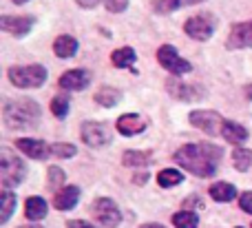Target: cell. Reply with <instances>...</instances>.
Returning a JSON list of instances; mask_svg holds the SVG:
<instances>
[{"mask_svg": "<svg viewBox=\"0 0 252 228\" xmlns=\"http://www.w3.org/2000/svg\"><path fill=\"white\" fill-rule=\"evenodd\" d=\"M223 155L221 146L215 144H186L175 153V162L197 177H213L217 171V162Z\"/></svg>", "mask_w": 252, "mask_h": 228, "instance_id": "obj_1", "label": "cell"}, {"mask_svg": "<svg viewBox=\"0 0 252 228\" xmlns=\"http://www.w3.org/2000/svg\"><path fill=\"white\" fill-rule=\"evenodd\" d=\"M2 120L9 129L29 131V129L38 127V122H40V106H38V102L29 100V98L7 100L2 106Z\"/></svg>", "mask_w": 252, "mask_h": 228, "instance_id": "obj_2", "label": "cell"}, {"mask_svg": "<svg viewBox=\"0 0 252 228\" xmlns=\"http://www.w3.org/2000/svg\"><path fill=\"white\" fill-rule=\"evenodd\" d=\"M9 80L18 89H35L42 87L47 80V69L42 65H27V66H11L7 71Z\"/></svg>", "mask_w": 252, "mask_h": 228, "instance_id": "obj_3", "label": "cell"}, {"mask_svg": "<svg viewBox=\"0 0 252 228\" xmlns=\"http://www.w3.org/2000/svg\"><path fill=\"white\" fill-rule=\"evenodd\" d=\"M0 175H2V186L11 189L18 186L27 175V166L18 155H13L9 149L0 151Z\"/></svg>", "mask_w": 252, "mask_h": 228, "instance_id": "obj_4", "label": "cell"}, {"mask_svg": "<svg viewBox=\"0 0 252 228\" xmlns=\"http://www.w3.org/2000/svg\"><path fill=\"white\" fill-rule=\"evenodd\" d=\"M157 60H159V65L173 75H184V73H190L192 71L190 62L184 60V58L177 53V49L170 47V44L159 47V51H157Z\"/></svg>", "mask_w": 252, "mask_h": 228, "instance_id": "obj_5", "label": "cell"}, {"mask_svg": "<svg viewBox=\"0 0 252 228\" xmlns=\"http://www.w3.org/2000/svg\"><path fill=\"white\" fill-rule=\"evenodd\" d=\"M215 27H217V22H215V16H210V13H199V16L188 18L186 25H184V31H186L190 38L204 42V40H208L210 35H213Z\"/></svg>", "mask_w": 252, "mask_h": 228, "instance_id": "obj_6", "label": "cell"}, {"mask_svg": "<svg viewBox=\"0 0 252 228\" xmlns=\"http://www.w3.org/2000/svg\"><path fill=\"white\" fill-rule=\"evenodd\" d=\"M93 215H95V220L106 228H115L120 222H122V213H120V208L115 206L113 199H109V197H100L93 202Z\"/></svg>", "mask_w": 252, "mask_h": 228, "instance_id": "obj_7", "label": "cell"}, {"mask_svg": "<svg viewBox=\"0 0 252 228\" xmlns=\"http://www.w3.org/2000/svg\"><path fill=\"white\" fill-rule=\"evenodd\" d=\"M190 122L192 127H197L199 131L208 133V135H217L223 129V120L217 111H192Z\"/></svg>", "mask_w": 252, "mask_h": 228, "instance_id": "obj_8", "label": "cell"}, {"mask_svg": "<svg viewBox=\"0 0 252 228\" xmlns=\"http://www.w3.org/2000/svg\"><path fill=\"white\" fill-rule=\"evenodd\" d=\"M82 140L87 146H93V149H100V146L109 144L111 142V131L106 124L102 122H84L82 124Z\"/></svg>", "mask_w": 252, "mask_h": 228, "instance_id": "obj_9", "label": "cell"}, {"mask_svg": "<svg viewBox=\"0 0 252 228\" xmlns=\"http://www.w3.org/2000/svg\"><path fill=\"white\" fill-rule=\"evenodd\" d=\"M166 89H168L170 96L182 102H199L201 98L206 96V91L199 84H186V82H182V80H168Z\"/></svg>", "mask_w": 252, "mask_h": 228, "instance_id": "obj_10", "label": "cell"}, {"mask_svg": "<svg viewBox=\"0 0 252 228\" xmlns=\"http://www.w3.org/2000/svg\"><path fill=\"white\" fill-rule=\"evenodd\" d=\"M33 25H35L33 16H4V18H0V29H2L4 33L16 35V38L27 35Z\"/></svg>", "mask_w": 252, "mask_h": 228, "instance_id": "obj_11", "label": "cell"}, {"mask_svg": "<svg viewBox=\"0 0 252 228\" xmlns=\"http://www.w3.org/2000/svg\"><path fill=\"white\" fill-rule=\"evenodd\" d=\"M226 47L237 51V49L252 47V20L250 22H237L230 29V35L226 40Z\"/></svg>", "mask_w": 252, "mask_h": 228, "instance_id": "obj_12", "label": "cell"}, {"mask_svg": "<svg viewBox=\"0 0 252 228\" xmlns=\"http://www.w3.org/2000/svg\"><path fill=\"white\" fill-rule=\"evenodd\" d=\"M89 82H91V73L87 69H71L58 80L60 89L64 91H82L89 87Z\"/></svg>", "mask_w": 252, "mask_h": 228, "instance_id": "obj_13", "label": "cell"}, {"mask_svg": "<svg viewBox=\"0 0 252 228\" xmlns=\"http://www.w3.org/2000/svg\"><path fill=\"white\" fill-rule=\"evenodd\" d=\"M16 146L31 160H44L47 155H51V146H47L42 140H29V137H22L16 142Z\"/></svg>", "mask_w": 252, "mask_h": 228, "instance_id": "obj_14", "label": "cell"}, {"mask_svg": "<svg viewBox=\"0 0 252 228\" xmlns=\"http://www.w3.org/2000/svg\"><path fill=\"white\" fill-rule=\"evenodd\" d=\"M146 129V120L142 118V115L137 113H126L122 118L118 120V131L122 133V135L130 137V135H139V133Z\"/></svg>", "mask_w": 252, "mask_h": 228, "instance_id": "obj_15", "label": "cell"}, {"mask_svg": "<svg viewBox=\"0 0 252 228\" xmlns=\"http://www.w3.org/2000/svg\"><path fill=\"white\" fill-rule=\"evenodd\" d=\"M78 199H80L78 186H64V189L53 197V206H56L58 211H71V208L78 204Z\"/></svg>", "mask_w": 252, "mask_h": 228, "instance_id": "obj_16", "label": "cell"}, {"mask_svg": "<svg viewBox=\"0 0 252 228\" xmlns=\"http://www.w3.org/2000/svg\"><path fill=\"white\" fill-rule=\"evenodd\" d=\"M221 135L226 142L230 144H241L244 140H248V129H244L239 122H223V129H221Z\"/></svg>", "mask_w": 252, "mask_h": 228, "instance_id": "obj_17", "label": "cell"}, {"mask_svg": "<svg viewBox=\"0 0 252 228\" xmlns=\"http://www.w3.org/2000/svg\"><path fill=\"white\" fill-rule=\"evenodd\" d=\"M135 60H137V53H135L130 47L115 49V51L111 53V62H113L115 66H120V69H130V71H135V69H133ZM135 73H137V71H135Z\"/></svg>", "mask_w": 252, "mask_h": 228, "instance_id": "obj_18", "label": "cell"}, {"mask_svg": "<svg viewBox=\"0 0 252 228\" xmlns=\"http://www.w3.org/2000/svg\"><path fill=\"white\" fill-rule=\"evenodd\" d=\"M53 51L58 58H71L78 51V40L73 35H58L56 42H53Z\"/></svg>", "mask_w": 252, "mask_h": 228, "instance_id": "obj_19", "label": "cell"}, {"mask_svg": "<svg viewBox=\"0 0 252 228\" xmlns=\"http://www.w3.org/2000/svg\"><path fill=\"white\" fill-rule=\"evenodd\" d=\"M210 195H213L215 202H232L237 197V189L228 182H217V184L210 186Z\"/></svg>", "mask_w": 252, "mask_h": 228, "instance_id": "obj_20", "label": "cell"}, {"mask_svg": "<svg viewBox=\"0 0 252 228\" xmlns=\"http://www.w3.org/2000/svg\"><path fill=\"white\" fill-rule=\"evenodd\" d=\"M93 100H95L100 106H106V109H111V106H115L120 100H122V93H120L118 89H113V87H102L100 91L93 96Z\"/></svg>", "mask_w": 252, "mask_h": 228, "instance_id": "obj_21", "label": "cell"}, {"mask_svg": "<svg viewBox=\"0 0 252 228\" xmlns=\"http://www.w3.org/2000/svg\"><path fill=\"white\" fill-rule=\"evenodd\" d=\"M25 215L29 217L31 222H38L47 215V202L42 197H29L25 204Z\"/></svg>", "mask_w": 252, "mask_h": 228, "instance_id": "obj_22", "label": "cell"}, {"mask_svg": "<svg viewBox=\"0 0 252 228\" xmlns=\"http://www.w3.org/2000/svg\"><path fill=\"white\" fill-rule=\"evenodd\" d=\"M197 2H204V0H155L153 9L159 13H170V11H177V9L188 7V4H197Z\"/></svg>", "mask_w": 252, "mask_h": 228, "instance_id": "obj_23", "label": "cell"}, {"mask_svg": "<svg viewBox=\"0 0 252 228\" xmlns=\"http://www.w3.org/2000/svg\"><path fill=\"white\" fill-rule=\"evenodd\" d=\"M124 166H146L151 164V151H126L122 155Z\"/></svg>", "mask_w": 252, "mask_h": 228, "instance_id": "obj_24", "label": "cell"}, {"mask_svg": "<svg viewBox=\"0 0 252 228\" xmlns=\"http://www.w3.org/2000/svg\"><path fill=\"white\" fill-rule=\"evenodd\" d=\"M182 180H184V175L177 168H164V171H159V175H157V184H159L161 189L177 186V184H182Z\"/></svg>", "mask_w": 252, "mask_h": 228, "instance_id": "obj_25", "label": "cell"}, {"mask_svg": "<svg viewBox=\"0 0 252 228\" xmlns=\"http://www.w3.org/2000/svg\"><path fill=\"white\" fill-rule=\"evenodd\" d=\"M173 224L177 228H197L199 217H197V213H192V211H182V213H175L173 215Z\"/></svg>", "mask_w": 252, "mask_h": 228, "instance_id": "obj_26", "label": "cell"}, {"mask_svg": "<svg viewBox=\"0 0 252 228\" xmlns=\"http://www.w3.org/2000/svg\"><path fill=\"white\" fill-rule=\"evenodd\" d=\"M232 164H235L237 171H248V168H252V151L237 149L232 153Z\"/></svg>", "mask_w": 252, "mask_h": 228, "instance_id": "obj_27", "label": "cell"}, {"mask_svg": "<svg viewBox=\"0 0 252 228\" xmlns=\"http://www.w3.org/2000/svg\"><path fill=\"white\" fill-rule=\"evenodd\" d=\"M13 206H16V195H13L9 189H4L2 191V217H0V222H2V224L9 220V217H11Z\"/></svg>", "mask_w": 252, "mask_h": 228, "instance_id": "obj_28", "label": "cell"}, {"mask_svg": "<svg viewBox=\"0 0 252 228\" xmlns=\"http://www.w3.org/2000/svg\"><path fill=\"white\" fill-rule=\"evenodd\" d=\"M51 113L56 115V118H66V113H69V100H66L64 96H58L51 100Z\"/></svg>", "mask_w": 252, "mask_h": 228, "instance_id": "obj_29", "label": "cell"}, {"mask_svg": "<svg viewBox=\"0 0 252 228\" xmlns=\"http://www.w3.org/2000/svg\"><path fill=\"white\" fill-rule=\"evenodd\" d=\"M51 155H58V158H73L75 146L73 144H53L51 146Z\"/></svg>", "mask_w": 252, "mask_h": 228, "instance_id": "obj_30", "label": "cell"}, {"mask_svg": "<svg viewBox=\"0 0 252 228\" xmlns=\"http://www.w3.org/2000/svg\"><path fill=\"white\" fill-rule=\"evenodd\" d=\"M62 182H64V171L58 166L49 168V186H60Z\"/></svg>", "mask_w": 252, "mask_h": 228, "instance_id": "obj_31", "label": "cell"}, {"mask_svg": "<svg viewBox=\"0 0 252 228\" xmlns=\"http://www.w3.org/2000/svg\"><path fill=\"white\" fill-rule=\"evenodd\" d=\"M104 4H106L109 11L120 13V11H124V9L128 7V0H104Z\"/></svg>", "mask_w": 252, "mask_h": 228, "instance_id": "obj_32", "label": "cell"}, {"mask_svg": "<svg viewBox=\"0 0 252 228\" xmlns=\"http://www.w3.org/2000/svg\"><path fill=\"white\" fill-rule=\"evenodd\" d=\"M239 206L244 208L248 215H252V191H246L244 195L239 197Z\"/></svg>", "mask_w": 252, "mask_h": 228, "instance_id": "obj_33", "label": "cell"}, {"mask_svg": "<svg viewBox=\"0 0 252 228\" xmlns=\"http://www.w3.org/2000/svg\"><path fill=\"white\" fill-rule=\"evenodd\" d=\"M66 226H69V228H93L89 222H84V220H73V222H69Z\"/></svg>", "mask_w": 252, "mask_h": 228, "instance_id": "obj_34", "label": "cell"}, {"mask_svg": "<svg viewBox=\"0 0 252 228\" xmlns=\"http://www.w3.org/2000/svg\"><path fill=\"white\" fill-rule=\"evenodd\" d=\"M75 2H78L82 9H93L97 2H100V0H75Z\"/></svg>", "mask_w": 252, "mask_h": 228, "instance_id": "obj_35", "label": "cell"}, {"mask_svg": "<svg viewBox=\"0 0 252 228\" xmlns=\"http://www.w3.org/2000/svg\"><path fill=\"white\" fill-rule=\"evenodd\" d=\"M146 180H148V175L146 173H137V175H135V184H146Z\"/></svg>", "mask_w": 252, "mask_h": 228, "instance_id": "obj_36", "label": "cell"}, {"mask_svg": "<svg viewBox=\"0 0 252 228\" xmlns=\"http://www.w3.org/2000/svg\"><path fill=\"white\" fill-rule=\"evenodd\" d=\"M139 228H164L161 224H144V226H139Z\"/></svg>", "mask_w": 252, "mask_h": 228, "instance_id": "obj_37", "label": "cell"}, {"mask_svg": "<svg viewBox=\"0 0 252 228\" xmlns=\"http://www.w3.org/2000/svg\"><path fill=\"white\" fill-rule=\"evenodd\" d=\"M246 96L252 98V84H250V87H246Z\"/></svg>", "mask_w": 252, "mask_h": 228, "instance_id": "obj_38", "label": "cell"}, {"mask_svg": "<svg viewBox=\"0 0 252 228\" xmlns=\"http://www.w3.org/2000/svg\"><path fill=\"white\" fill-rule=\"evenodd\" d=\"M13 2H16V4H25L27 0H13Z\"/></svg>", "mask_w": 252, "mask_h": 228, "instance_id": "obj_39", "label": "cell"}, {"mask_svg": "<svg viewBox=\"0 0 252 228\" xmlns=\"http://www.w3.org/2000/svg\"><path fill=\"white\" fill-rule=\"evenodd\" d=\"M22 228H40V226H22Z\"/></svg>", "mask_w": 252, "mask_h": 228, "instance_id": "obj_40", "label": "cell"}, {"mask_svg": "<svg viewBox=\"0 0 252 228\" xmlns=\"http://www.w3.org/2000/svg\"><path fill=\"white\" fill-rule=\"evenodd\" d=\"M237 228H241V226H237Z\"/></svg>", "mask_w": 252, "mask_h": 228, "instance_id": "obj_41", "label": "cell"}]
</instances>
